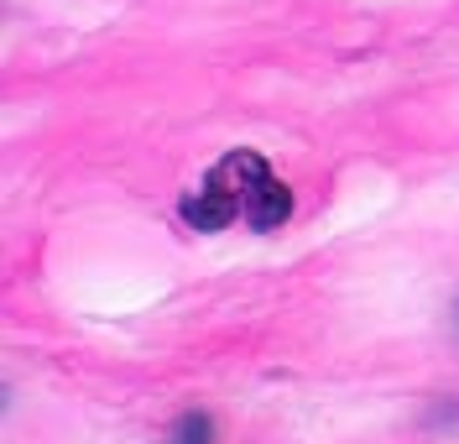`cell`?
Listing matches in <instances>:
<instances>
[{
  "label": "cell",
  "instance_id": "cell-2",
  "mask_svg": "<svg viewBox=\"0 0 459 444\" xmlns=\"http://www.w3.org/2000/svg\"><path fill=\"white\" fill-rule=\"evenodd\" d=\"M172 444H214V423L204 414H188L183 423H178V440Z\"/></svg>",
  "mask_w": 459,
  "mask_h": 444
},
{
  "label": "cell",
  "instance_id": "cell-1",
  "mask_svg": "<svg viewBox=\"0 0 459 444\" xmlns=\"http://www.w3.org/2000/svg\"><path fill=\"white\" fill-rule=\"evenodd\" d=\"M178 214L188 231H225V225H251V231H277L292 220V188L266 168V157L251 147L225 152L199 188L178 199Z\"/></svg>",
  "mask_w": 459,
  "mask_h": 444
}]
</instances>
